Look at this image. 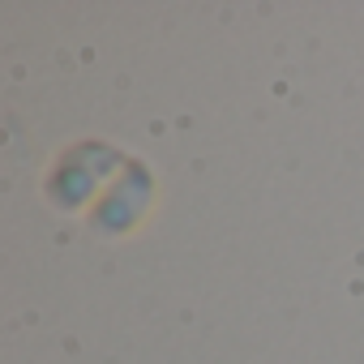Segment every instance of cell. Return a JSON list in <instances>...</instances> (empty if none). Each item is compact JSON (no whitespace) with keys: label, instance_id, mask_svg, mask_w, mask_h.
I'll return each mask as SVG.
<instances>
[{"label":"cell","instance_id":"6da1fadb","mask_svg":"<svg viewBox=\"0 0 364 364\" xmlns=\"http://www.w3.org/2000/svg\"><path fill=\"white\" fill-rule=\"evenodd\" d=\"M124 150L116 141L103 137H77L69 146H60L52 154V163L43 167V202L56 215H90V206L99 202V193L116 180V171L124 167Z\"/></svg>","mask_w":364,"mask_h":364},{"label":"cell","instance_id":"7a4b0ae2","mask_svg":"<svg viewBox=\"0 0 364 364\" xmlns=\"http://www.w3.org/2000/svg\"><path fill=\"white\" fill-rule=\"evenodd\" d=\"M154 198H159V180L150 171V163L141 154H129L124 167L116 171V180L99 193V202L90 206L86 215V228L95 236H107V240H120L129 232H137L150 210H154Z\"/></svg>","mask_w":364,"mask_h":364}]
</instances>
